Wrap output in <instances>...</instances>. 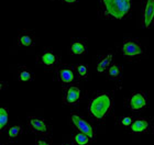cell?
I'll use <instances>...</instances> for the list:
<instances>
[{"instance_id": "cb8c5ba5", "label": "cell", "mask_w": 154, "mask_h": 145, "mask_svg": "<svg viewBox=\"0 0 154 145\" xmlns=\"http://www.w3.org/2000/svg\"><path fill=\"white\" fill-rule=\"evenodd\" d=\"M62 145H74L73 143H63Z\"/></svg>"}, {"instance_id": "9c48e42d", "label": "cell", "mask_w": 154, "mask_h": 145, "mask_svg": "<svg viewBox=\"0 0 154 145\" xmlns=\"http://www.w3.org/2000/svg\"><path fill=\"white\" fill-rule=\"evenodd\" d=\"M26 125L29 128V130L33 134H35L38 136H43V135H51V132L53 128L52 124L44 119L38 118V116H29L28 121H26Z\"/></svg>"}, {"instance_id": "603a6c76", "label": "cell", "mask_w": 154, "mask_h": 145, "mask_svg": "<svg viewBox=\"0 0 154 145\" xmlns=\"http://www.w3.org/2000/svg\"><path fill=\"white\" fill-rule=\"evenodd\" d=\"M63 3H66V5H75V3L78 2V0H61Z\"/></svg>"}, {"instance_id": "4fadbf2b", "label": "cell", "mask_w": 154, "mask_h": 145, "mask_svg": "<svg viewBox=\"0 0 154 145\" xmlns=\"http://www.w3.org/2000/svg\"><path fill=\"white\" fill-rule=\"evenodd\" d=\"M107 78L110 80L115 81L116 86L118 88L121 87L122 85V66L118 63H112L111 66L106 71Z\"/></svg>"}, {"instance_id": "ac0fdd59", "label": "cell", "mask_w": 154, "mask_h": 145, "mask_svg": "<svg viewBox=\"0 0 154 145\" xmlns=\"http://www.w3.org/2000/svg\"><path fill=\"white\" fill-rule=\"evenodd\" d=\"M74 69L75 73H76V76L78 78V80H87L88 77H89V67L87 64H84V63H77L74 64Z\"/></svg>"}, {"instance_id": "8992f818", "label": "cell", "mask_w": 154, "mask_h": 145, "mask_svg": "<svg viewBox=\"0 0 154 145\" xmlns=\"http://www.w3.org/2000/svg\"><path fill=\"white\" fill-rule=\"evenodd\" d=\"M122 56L129 61H137L144 55V47L137 39H127L120 46Z\"/></svg>"}, {"instance_id": "3957f363", "label": "cell", "mask_w": 154, "mask_h": 145, "mask_svg": "<svg viewBox=\"0 0 154 145\" xmlns=\"http://www.w3.org/2000/svg\"><path fill=\"white\" fill-rule=\"evenodd\" d=\"M68 122L74 131H79V132L85 133L93 141H96L97 129L95 125L96 123L90 118H85L79 112H72L69 114V118H68Z\"/></svg>"}, {"instance_id": "e0dca14e", "label": "cell", "mask_w": 154, "mask_h": 145, "mask_svg": "<svg viewBox=\"0 0 154 145\" xmlns=\"http://www.w3.org/2000/svg\"><path fill=\"white\" fill-rule=\"evenodd\" d=\"M94 142L89 136L79 131H74L72 135V143L74 145H90Z\"/></svg>"}, {"instance_id": "277c9868", "label": "cell", "mask_w": 154, "mask_h": 145, "mask_svg": "<svg viewBox=\"0 0 154 145\" xmlns=\"http://www.w3.org/2000/svg\"><path fill=\"white\" fill-rule=\"evenodd\" d=\"M150 94L148 90H134L125 99V106L131 112L140 113L149 106Z\"/></svg>"}, {"instance_id": "ba28073f", "label": "cell", "mask_w": 154, "mask_h": 145, "mask_svg": "<svg viewBox=\"0 0 154 145\" xmlns=\"http://www.w3.org/2000/svg\"><path fill=\"white\" fill-rule=\"evenodd\" d=\"M84 98L83 88L78 83H75L73 85L63 87V98L62 101L65 106L73 107L79 104L80 101Z\"/></svg>"}, {"instance_id": "d6986e66", "label": "cell", "mask_w": 154, "mask_h": 145, "mask_svg": "<svg viewBox=\"0 0 154 145\" xmlns=\"http://www.w3.org/2000/svg\"><path fill=\"white\" fill-rule=\"evenodd\" d=\"M134 119H135L134 114H123V116H120L117 118L116 123H117V125L119 128H121L123 130H129V128L131 126Z\"/></svg>"}, {"instance_id": "5bb4252c", "label": "cell", "mask_w": 154, "mask_h": 145, "mask_svg": "<svg viewBox=\"0 0 154 145\" xmlns=\"http://www.w3.org/2000/svg\"><path fill=\"white\" fill-rule=\"evenodd\" d=\"M115 59V55L113 53H106V54L101 55L96 63V71L98 74H106L108 68L111 66Z\"/></svg>"}, {"instance_id": "2e32d148", "label": "cell", "mask_w": 154, "mask_h": 145, "mask_svg": "<svg viewBox=\"0 0 154 145\" xmlns=\"http://www.w3.org/2000/svg\"><path fill=\"white\" fill-rule=\"evenodd\" d=\"M16 78L20 83H30L33 81L35 78V75L33 74L32 71L26 66H19L16 71Z\"/></svg>"}, {"instance_id": "5b68a950", "label": "cell", "mask_w": 154, "mask_h": 145, "mask_svg": "<svg viewBox=\"0 0 154 145\" xmlns=\"http://www.w3.org/2000/svg\"><path fill=\"white\" fill-rule=\"evenodd\" d=\"M36 64L46 71H53L61 64V55L53 48H44L36 55Z\"/></svg>"}, {"instance_id": "ffe728a7", "label": "cell", "mask_w": 154, "mask_h": 145, "mask_svg": "<svg viewBox=\"0 0 154 145\" xmlns=\"http://www.w3.org/2000/svg\"><path fill=\"white\" fill-rule=\"evenodd\" d=\"M9 119H10V111L6 107L0 108V132L7 131L9 128Z\"/></svg>"}, {"instance_id": "6da1fadb", "label": "cell", "mask_w": 154, "mask_h": 145, "mask_svg": "<svg viewBox=\"0 0 154 145\" xmlns=\"http://www.w3.org/2000/svg\"><path fill=\"white\" fill-rule=\"evenodd\" d=\"M115 104L113 91H96L87 103V116L96 124H101L111 114Z\"/></svg>"}, {"instance_id": "52a82bcc", "label": "cell", "mask_w": 154, "mask_h": 145, "mask_svg": "<svg viewBox=\"0 0 154 145\" xmlns=\"http://www.w3.org/2000/svg\"><path fill=\"white\" fill-rule=\"evenodd\" d=\"M54 74H55V79H56L63 87H66V86L75 84V83H77V80H78L73 65L62 64L61 63V64L54 69Z\"/></svg>"}, {"instance_id": "7402d4cb", "label": "cell", "mask_w": 154, "mask_h": 145, "mask_svg": "<svg viewBox=\"0 0 154 145\" xmlns=\"http://www.w3.org/2000/svg\"><path fill=\"white\" fill-rule=\"evenodd\" d=\"M33 145H53V139L51 137V135L38 136Z\"/></svg>"}, {"instance_id": "8fae6325", "label": "cell", "mask_w": 154, "mask_h": 145, "mask_svg": "<svg viewBox=\"0 0 154 145\" xmlns=\"http://www.w3.org/2000/svg\"><path fill=\"white\" fill-rule=\"evenodd\" d=\"M142 21L144 29H150L154 26V0H141Z\"/></svg>"}, {"instance_id": "7c38bea8", "label": "cell", "mask_w": 154, "mask_h": 145, "mask_svg": "<svg viewBox=\"0 0 154 145\" xmlns=\"http://www.w3.org/2000/svg\"><path fill=\"white\" fill-rule=\"evenodd\" d=\"M17 44L20 47H32L35 45V34L30 30H22L17 35Z\"/></svg>"}, {"instance_id": "7a4b0ae2", "label": "cell", "mask_w": 154, "mask_h": 145, "mask_svg": "<svg viewBox=\"0 0 154 145\" xmlns=\"http://www.w3.org/2000/svg\"><path fill=\"white\" fill-rule=\"evenodd\" d=\"M97 12L103 20H125L131 16L133 0H97Z\"/></svg>"}, {"instance_id": "9a60e30c", "label": "cell", "mask_w": 154, "mask_h": 145, "mask_svg": "<svg viewBox=\"0 0 154 145\" xmlns=\"http://www.w3.org/2000/svg\"><path fill=\"white\" fill-rule=\"evenodd\" d=\"M87 51V41L85 39H72L68 45V52L72 55H83Z\"/></svg>"}, {"instance_id": "30bf717a", "label": "cell", "mask_w": 154, "mask_h": 145, "mask_svg": "<svg viewBox=\"0 0 154 145\" xmlns=\"http://www.w3.org/2000/svg\"><path fill=\"white\" fill-rule=\"evenodd\" d=\"M128 132L133 135L153 133V120L144 116H135L134 121L129 128Z\"/></svg>"}, {"instance_id": "44dd1931", "label": "cell", "mask_w": 154, "mask_h": 145, "mask_svg": "<svg viewBox=\"0 0 154 145\" xmlns=\"http://www.w3.org/2000/svg\"><path fill=\"white\" fill-rule=\"evenodd\" d=\"M22 133H23V128L21 125H19V124L11 125L7 129V135H8L9 142H14V141H17Z\"/></svg>"}, {"instance_id": "d4e9b609", "label": "cell", "mask_w": 154, "mask_h": 145, "mask_svg": "<svg viewBox=\"0 0 154 145\" xmlns=\"http://www.w3.org/2000/svg\"><path fill=\"white\" fill-rule=\"evenodd\" d=\"M153 133H154V119H153Z\"/></svg>"}]
</instances>
